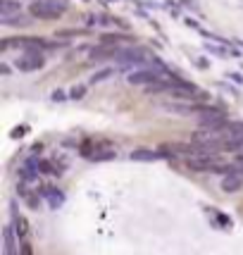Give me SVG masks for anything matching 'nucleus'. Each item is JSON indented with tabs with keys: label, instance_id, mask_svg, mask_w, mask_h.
Returning <instances> with one entry per match:
<instances>
[{
	"label": "nucleus",
	"instance_id": "20e7f679",
	"mask_svg": "<svg viewBox=\"0 0 243 255\" xmlns=\"http://www.w3.org/2000/svg\"><path fill=\"white\" fill-rule=\"evenodd\" d=\"M14 65H17V69H22V72H36V69H41L45 65V57L38 50H24L22 55L17 57Z\"/></svg>",
	"mask_w": 243,
	"mask_h": 255
},
{
	"label": "nucleus",
	"instance_id": "39448f33",
	"mask_svg": "<svg viewBox=\"0 0 243 255\" xmlns=\"http://www.w3.org/2000/svg\"><path fill=\"white\" fill-rule=\"evenodd\" d=\"M222 191L224 193H236V191L243 189V174L241 172H234V174H227V177H222Z\"/></svg>",
	"mask_w": 243,
	"mask_h": 255
},
{
	"label": "nucleus",
	"instance_id": "0eeeda50",
	"mask_svg": "<svg viewBox=\"0 0 243 255\" xmlns=\"http://www.w3.org/2000/svg\"><path fill=\"white\" fill-rule=\"evenodd\" d=\"M14 227H12V229H14V234H17V239H19V241H29V236H31V229H29V222H26V220H24L22 215H14Z\"/></svg>",
	"mask_w": 243,
	"mask_h": 255
},
{
	"label": "nucleus",
	"instance_id": "f03ea898",
	"mask_svg": "<svg viewBox=\"0 0 243 255\" xmlns=\"http://www.w3.org/2000/svg\"><path fill=\"white\" fill-rule=\"evenodd\" d=\"M79 153L86 160H110L117 155V145H112L108 138H86Z\"/></svg>",
	"mask_w": 243,
	"mask_h": 255
},
{
	"label": "nucleus",
	"instance_id": "f8f14e48",
	"mask_svg": "<svg viewBox=\"0 0 243 255\" xmlns=\"http://www.w3.org/2000/svg\"><path fill=\"white\" fill-rule=\"evenodd\" d=\"M110 74H112V69H103V72H98V74L91 77V84H98V81H103V79H108Z\"/></svg>",
	"mask_w": 243,
	"mask_h": 255
},
{
	"label": "nucleus",
	"instance_id": "7ed1b4c3",
	"mask_svg": "<svg viewBox=\"0 0 243 255\" xmlns=\"http://www.w3.org/2000/svg\"><path fill=\"white\" fill-rule=\"evenodd\" d=\"M67 10L65 2H57V0H36L29 5V12L38 19H57L62 12Z\"/></svg>",
	"mask_w": 243,
	"mask_h": 255
},
{
	"label": "nucleus",
	"instance_id": "9d476101",
	"mask_svg": "<svg viewBox=\"0 0 243 255\" xmlns=\"http://www.w3.org/2000/svg\"><path fill=\"white\" fill-rule=\"evenodd\" d=\"M5 26H29L31 19L26 17V14H17V17H10V19H2Z\"/></svg>",
	"mask_w": 243,
	"mask_h": 255
},
{
	"label": "nucleus",
	"instance_id": "ddd939ff",
	"mask_svg": "<svg viewBox=\"0 0 243 255\" xmlns=\"http://www.w3.org/2000/svg\"><path fill=\"white\" fill-rule=\"evenodd\" d=\"M53 98H55V100H67V98H65V93H62V91H55V93H53Z\"/></svg>",
	"mask_w": 243,
	"mask_h": 255
},
{
	"label": "nucleus",
	"instance_id": "423d86ee",
	"mask_svg": "<svg viewBox=\"0 0 243 255\" xmlns=\"http://www.w3.org/2000/svg\"><path fill=\"white\" fill-rule=\"evenodd\" d=\"M22 14V2L19 0H0V19H10Z\"/></svg>",
	"mask_w": 243,
	"mask_h": 255
},
{
	"label": "nucleus",
	"instance_id": "1a4fd4ad",
	"mask_svg": "<svg viewBox=\"0 0 243 255\" xmlns=\"http://www.w3.org/2000/svg\"><path fill=\"white\" fill-rule=\"evenodd\" d=\"M162 155H157L153 150H133L131 153V160H143V162H150V160H160Z\"/></svg>",
	"mask_w": 243,
	"mask_h": 255
},
{
	"label": "nucleus",
	"instance_id": "9b49d317",
	"mask_svg": "<svg viewBox=\"0 0 243 255\" xmlns=\"http://www.w3.org/2000/svg\"><path fill=\"white\" fill-rule=\"evenodd\" d=\"M84 93H86V86H74V89L69 91V98H72V100H81V98H84Z\"/></svg>",
	"mask_w": 243,
	"mask_h": 255
},
{
	"label": "nucleus",
	"instance_id": "6e6552de",
	"mask_svg": "<svg viewBox=\"0 0 243 255\" xmlns=\"http://www.w3.org/2000/svg\"><path fill=\"white\" fill-rule=\"evenodd\" d=\"M14 229L12 227H7L5 229V255H19V246H17V241H14Z\"/></svg>",
	"mask_w": 243,
	"mask_h": 255
},
{
	"label": "nucleus",
	"instance_id": "f257e3e1",
	"mask_svg": "<svg viewBox=\"0 0 243 255\" xmlns=\"http://www.w3.org/2000/svg\"><path fill=\"white\" fill-rule=\"evenodd\" d=\"M179 112H188V115H196L198 122L203 124V129H215V131H222L227 127V115L217 108H200V105H193V108H174Z\"/></svg>",
	"mask_w": 243,
	"mask_h": 255
}]
</instances>
